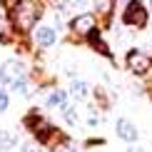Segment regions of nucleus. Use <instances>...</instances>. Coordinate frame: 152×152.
Returning <instances> with one entry per match:
<instances>
[{
	"label": "nucleus",
	"mask_w": 152,
	"mask_h": 152,
	"mask_svg": "<svg viewBox=\"0 0 152 152\" xmlns=\"http://www.w3.org/2000/svg\"><path fill=\"white\" fill-rule=\"evenodd\" d=\"M18 145V137L12 135V132H8V130H0V152H8V150H12Z\"/></svg>",
	"instance_id": "f8f14e48"
},
{
	"label": "nucleus",
	"mask_w": 152,
	"mask_h": 152,
	"mask_svg": "<svg viewBox=\"0 0 152 152\" xmlns=\"http://www.w3.org/2000/svg\"><path fill=\"white\" fill-rule=\"evenodd\" d=\"M8 105H10V95L5 92V90H0V112L8 110Z\"/></svg>",
	"instance_id": "2eb2a0df"
},
{
	"label": "nucleus",
	"mask_w": 152,
	"mask_h": 152,
	"mask_svg": "<svg viewBox=\"0 0 152 152\" xmlns=\"http://www.w3.org/2000/svg\"><path fill=\"white\" fill-rule=\"evenodd\" d=\"M127 152H145L142 147H137V145H132V147H127Z\"/></svg>",
	"instance_id": "aec40b11"
},
{
	"label": "nucleus",
	"mask_w": 152,
	"mask_h": 152,
	"mask_svg": "<svg viewBox=\"0 0 152 152\" xmlns=\"http://www.w3.org/2000/svg\"><path fill=\"white\" fill-rule=\"evenodd\" d=\"M112 10H115V0H95V15H100L102 20H110Z\"/></svg>",
	"instance_id": "1a4fd4ad"
},
{
	"label": "nucleus",
	"mask_w": 152,
	"mask_h": 152,
	"mask_svg": "<svg viewBox=\"0 0 152 152\" xmlns=\"http://www.w3.org/2000/svg\"><path fill=\"white\" fill-rule=\"evenodd\" d=\"M23 125H25V127H28V130H30V132L35 135V132L40 130V127H42L45 122H42V117H40V115H37V112L33 110V112H28V115L23 117Z\"/></svg>",
	"instance_id": "9d476101"
},
{
	"label": "nucleus",
	"mask_w": 152,
	"mask_h": 152,
	"mask_svg": "<svg viewBox=\"0 0 152 152\" xmlns=\"http://www.w3.org/2000/svg\"><path fill=\"white\" fill-rule=\"evenodd\" d=\"M85 37H87V45H90V48H95L100 55H102V58H107V60H112V62H115V55L110 53V48H107V42L102 40V35H100V30H97V28H95V30H90V33H87Z\"/></svg>",
	"instance_id": "423d86ee"
},
{
	"label": "nucleus",
	"mask_w": 152,
	"mask_h": 152,
	"mask_svg": "<svg viewBox=\"0 0 152 152\" xmlns=\"http://www.w3.org/2000/svg\"><path fill=\"white\" fill-rule=\"evenodd\" d=\"M62 152H75V150H70V147H65V150H62Z\"/></svg>",
	"instance_id": "412c9836"
},
{
	"label": "nucleus",
	"mask_w": 152,
	"mask_h": 152,
	"mask_svg": "<svg viewBox=\"0 0 152 152\" xmlns=\"http://www.w3.org/2000/svg\"><path fill=\"white\" fill-rule=\"evenodd\" d=\"M85 145H87V147H95V145H105V140H87Z\"/></svg>",
	"instance_id": "a211bd4d"
},
{
	"label": "nucleus",
	"mask_w": 152,
	"mask_h": 152,
	"mask_svg": "<svg viewBox=\"0 0 152 152\" xmlns=\"http://www.w3.org/2000/svg\"><path fill=\"white\" fill-rule=\"evenodd\" d=\"M125 62H127V70H132L135 75H147L152 70V58H150V55H145L142 50H137V48L127 50Z\"/></svg>",
	"instance_id": "20e7f679"
},
{
	"label": "nucleus",
	"mask_w": 152,
	"mask_h": 152,
	"mask_svg": "<svg viewBox=\"0 0 152 152\" xmlns=\"http://www.w3.org/2000/svg\"><path fill=\"white\" fill-rule=\"evenodd\" d=\"M150 10H152V0H150Z\"/></svg>",
	"instance_id": "4be33fe9"
},
{
	"label": "nucleus",
	"mask_w": 152,
	"mask_h": 152,
	"mask_svg": "<svg viewBox=\"0 0 152 152\" xmlns=\"http://www.w3.org/2000/svg\"><path fill=\"white\" fill-rule=\"evenodd\" d=\"M8 18H10V28L12 33H30L35 28V23L42 18V10L35 0H15L8 10Z\"/></svg>",
	"instance_id": "f257e3e1"
},
{
	"label": "nucleus",
	"mask_w": 152,
	"mask_h": 152,
	"mask_svg": "<svg viewBox=\"0 0 152 152\" xmlns=\"http://www.w3.org/2000/svg\"><path fill=\"white\" fill-rule=\"evenodd\" d=\"M0 20H3V12H0Z\"/></svg>",
	"instance_id": "5701e85b"
},
{
	"label": "nucleus",
	"mask_w": 152,
	"mask_h": 152,
	"mask_svg": "<svg viewBox=\"0 0 152 152\" xmlns=\"http://www.w3.org/2000/svg\"><path fill=\"white\" fill-rule=\"evenodd\" d=\"M67 3H70V5H77V8H82V5H85L87 0H67Z\"/></svg>",
	"instance_id": "6ab92c4d"
},
{
	"label": "nucleus",
	"mask_w": 152,
	"mask_h": 152,
	"mask_svg": "<svg viewBox=\"0 0 152 152\" xmlns=\"http://www.w3.org/2000/svg\"><path fill=\"white\" fill-rule=\"evenodd\" d=\"M62 115H65L67 125H77V112H75L72 105H62Z\"/></svg>",
	"instance_id": "4468645a"
},
{
	"label": "nucleus",
	"mask_w": 152,
	"mask_h": 152,
	"mask_svg": "<svg viewBox=\"0 0 152 152\" xmlns=\"http://www.w3.org/2000/svg\"><path fill=\"white\" fill-rule=\"evenodd\" d=\"M55 40H58V30L55 28H48V25H42V28L35 30V42L40 48H50L55 45Z\"/></svg>",
	"instance_id": "6e6552de"
},
{
	"label": "nucleus",
	"mask_w": 152,
	"mask_h": 152,
	"mask_svg": "<svg viewBox=\"0 0 152 152\" xmlns=\"http://www.w3.org/2000/svg\"><path fill=\"white\" fill-rule=\"evenodd\" d=\"M20 152H42V150L37 147V145H30V142H28V145H23V150H20Z\"/></svg>",
	"instance_id": "dca6fc26"
},
{
	"label": "nucleus",
	"mask_w": 152,
	"mask_h": 152,
	"mask_svg": "<svg viewBox=\"0 0 152 152\" xmlns=\"http://www.w3.org/2000/svg\"><path fill=\"white\" fill-rule=\"evenodd\" d=\"M97 28V15L95 12H80L70 20V30L75 35H87L90 30Z\"/></svg>",
	"instance_id": "39448f33"
},
{
	"label": "nucleus",
	"mask_w": 152,
	"mask_h": 152,
	"mask_svg": "<svg viewBox=\"0 0 152 152\" xmlns=\"http://www.w3.org/2000/svg\"><path fill=\"white\" fill-rule=\"evenodd\" d=\"M28 77V72H25V65L20 60H15V58H10V60H5L3 62V67H0V85H12V82H20Z\"/></svg>",
	"instance_id": "7ed1b4c3"
},
{
	"label": "nucleus",
	"mask_w": 152,
	"mask_h": 152,
	"mask_svg": "<svg viewBox=\"0 0 152 152\" xmlns=\"http://www.w3.org/2000/svg\"><path fill=\"white\" fill-rule=\"evenodd\" d=\"M147 20H150V10H145V5L140 3V0H130L127 8L122 10V23L130 25V28H147Z\"/></svg>",
	"instance_id": "f03ea898"
},
{
	"label": "nucleus",
	"mask_w": 152,
	"mask_h": 152,
	"mask_svg": "<svg viewBox=\"0 0 152 152\" xmlns=\"http://www.w3.org/2000/svg\"><path fill=\"white\" fill-rule=\"evenodd\" d=\"M72 95H75V100H85L90 95V85L82 82V80H75L72 82Z\"/></svg>",
	"instance_id": "ddd939ff"
},
{
	"label": "nucleus",
	"mask_w": 152,
	"mask_h": 152,
	"mask_svg": "<svg viewBox=\"0 0 152 152\" xmlns=\"http://www.w3.org/2000/svg\"><path fill=\"white\" fill-rule=\"evenodd\" d=\"M87 122H90V125H92V127H95V125H97V122H100V117H97V115H95V110L90 112V117H87Z\"/></svg>",
	"instance_id": "f3484780"
},
{
	"label": "nucleus",
	"mask_w": 152,
	"mask_h": 152,
	"mask_svg": "<svg viewBox=\"0 0 152 152\" xmlns=\"http://www.w3.org/2000/svg\"><path fill=\"white\" fill-rule=\"evenodd\" d=\"M65 97H67V92H65V90H53V92L48 95L45 105L50 107V110H53V107H62V105H65Z\"/></svg>",
	"instance_id": "9b49d317"
},
{
	"label": "nucleus",
	"mask_w": 152,
	"mask_h": 152,
	"mask_svg": "<svg viewBox=\"0 0 152 152\" xmlns=\"http://www.w3.org/2000/svg\"><path fill=\"white\" fill-rule=\"evenodd\" d=\"M115 132H117L120 140H125V142H135L137 140V127L130 122L127 117H120L115 122Z\"/></svg>",
	"instance_id": "0eeeda50"
}]
</instances>
